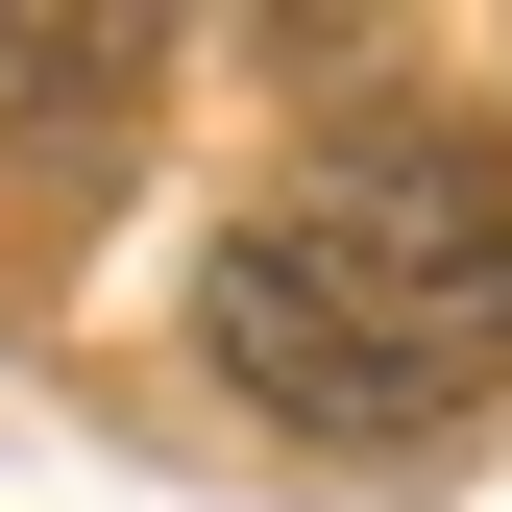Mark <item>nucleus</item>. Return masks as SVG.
I'll return each instance as SVG.
<instances>
[{"label":"nucleus","mask_w":512,"mask_h":512,"mask_svg":"<svg viewBox=\"0 0 512 512\" xmlns=\"http://www.w3.org/2000/svg\"><path fill=\"white\" fill-rule=\"evenodd\" d=\"M269 244H293V293L342 317L415 415H464L512 366V147L488 122H342V147L269 196Z\"/></svg>","instance_id":"1"},{"label":"nucleus","mask_w":512,"mask_h":512,"mask_svg":"<svg viewBox=\"0 0 512 512\" xmlns=\"http://www.w3.org/2000/svg\"><path fill=\"white\" fill-rule=\"evenodd\" d=\"M0 122L25 147H122L147 122V25H0Z\"/></svg>","instance_id":"2"}]
</instances>
